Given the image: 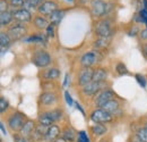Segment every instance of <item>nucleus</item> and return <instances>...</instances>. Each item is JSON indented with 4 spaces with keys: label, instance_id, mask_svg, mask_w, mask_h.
<instances>
[{
    "label": "nucleus",
    "instance_id": "f257e3e1",
    "mask_svg": "<svg viewBox=\"0 0 147 142\" xmlns=\"http://www.w3.org/2000/svg\"><path fill=\"white\" fill-rule=\"evenodd\" d=\"M27 119H28V117H27V115L25 113H23L20 110H17V109H13L10 113L8 111L6 114L5 122H6V125H7V128L13 134V133L20 132L22 127L24 126L25 122Z\"/></svg>",
    "mask_w": 147,
    "mask_h": 142
},
{
    "label": "nucleus",
    "instance_id": "f03ea898",
    "mask_svg": "<svg viewBox=\"0 0 147 142\" xmlns=\"http://www.w3.org/2000/svg\"><path fill=\"white\" fill-rule=\"evenodd\" d=\"M93 32L97 38H112L115 31L113 30L112 22L109 18H101L95 22Z\"/></svg>",
    "mask_w": 147,
    "mask_h": 142
},
{
    "label": "nucleus",
    "instance_id": "7ed1b4c3",
    "mask_svg": "<svg viewBox=\"0 0 147 142\" xmlns=\"http://www.w3.org/2000/svg\"><path fill=\"white\" fill-rule=\"evenodd\" d=\"M31 61L33 63V65H35L37 68L40 70H44L48 68L51 63H52V57L51 55L48 53L45 49H36L34 50L31 57Z\"/></svg>",
    "mask_w": 147,
    "mask_h": 142
},
{
    "label": "nucleus",
    "instance_id": "20e7f679",
    "mask_svg": "<svg viewBox=\"0 0 147 142\" xmlns=\"http://www.w3.org/2000/svg\"><path fill=\"white\" fill-rule=\"evenodd\" d=\"M88 118L90 121L96 124H112L113 122H115L117 119L111 115L110 113H108L107 110H104L103 108H96L94 107L88 114Z\"/></svg>",
    "mask_w": 147,
    "mask_h": 142
},
{
    "label": "nucleus",
    "instance_id": "39448f33",
    "mask_svg": "<svg viewBox=\"0 0 147 142\" xmlns=\"http://www.w3.org/2000/svg\"><path fill=\"white\" fill-rule=\"evenodd\" d=\"M103 51L93 49L87 53H83L79 58L80 67H94L95 65L100 64L103 60Z\"/></svg>",
    "mask_w": 147,
    "mask_h": 142
},
{
    "label": "nucleus",
    "instance_id": "423d86ee",
    "mask_svg": "<svg viewBox=\"0 0 147 142\" xmlns=\"http://www.w3.org/2000/svg\"><path fill=\"white\" fill-rule=\"evenodd\" d=\"M109 83L108 81L107 82H95V81H92L91 83L82 87L79 89V93L84 97H87V98H95L102 90L109 88Z\"/></svg>",
    "mask_w": 147,
    "mask_h": 142
},
{
    "label": "nucleus",
    "instance_id": "0eeeda50",
    "mask_svg": "<svg viewBox=\"0 0 147 142\" xmlns=\"http://www.w3.org/2000/svg\"><path fill=\"white\" fill-rule=\"evenodd\" d=\"M58 101H59V97L55 91H43L37 99L38 107L42 110H48L53 108L52 106H55Z\"/></svg>",
    "mask_w": 147,
    "mask_h": 142
},
{
    "label": "nucleus",
    "instance_id": "6e6552de",
    "mask_svg": "<svg viewBox=\"0 0 147 142\" xmlns=\"http://www.w3.org/2000/svg\"><path fill=\"white\" fill-rule=\"evenodd\" d=\"M6 31H7V33L9 34V36L11 38L13 42H14V41L22 40V39H25L27 32H28L26 24L19 23V22H14L10 26H8V27L6 29Z\"/></svg>",
    "mask_w": 147,
    "mask_h": 142
},
{
    "label": "nucleus",
    "instance_id": "1a4fd4ad",
    "mask_svg": "<svg viewBox=\"0 0 147 142\" xmlns=\"http://www.w3.org/2000/svg\"><path fill=\"white\" fill-rule=\"evenodd\" d=\"M108 7L109 3H107L104 0H93L91 5V14L92 17L95 19H101L108 15Z\"/></svg>",
    "mask_w": 147,
    "mask_h": 142
},
{
    "label": "nucleus",
    "instance_id": "9d476101",
    "mask_svg": "<svg viewBox=\"0 0 147 142\" xmlns=\"http://www.w3.org/2000/svg\"><path fill=\"white\" fill-rule=\"evenodd\" d=\"M114 98H117V94H115V92L109 87V88H107V89L102 90V91L93 99V102H94V106L96 107V108H103V106H104L107 102H109L110 100L114 99Z\"/></svg>",
    "mask_w": 147,
    "mask_h": 142
},
{
    "label": "nucleus",
    "instance_id": "9b49d317",
    "mask_svg": "<svg viewBox=\"0 0 147 142\" xmlns=\"http://www.w3.org/2000/svg\"><path fill=\"white\" fill-rule=\"evenodd\" d=\"M94 75V67H80V70L77 73L76 83L79 88L91 83L93 81Z\"/></svg>",
    "mask_w": 147,
    "mask_h": 142
},
{
    "label": "nucleus",
    "instance_id": "f8f14e48",
    "mask_svg": "<svg viewBox=\"0 0 147 142\" xmlns=\"http://www.w3.org/2000/svg\"><path fill=\"white\" fill-rule=\"evenodd\" d=\"M103 109L107 110L108 113H110L115 119L122 117V115H123V109H122L121 102H120V100L118 98H114V99L110 100L109 102H107L103 106Z\"/></svg>",
    "mask_w": 147,
    "mask_h": 142
},
{
    "label": "nucleus",
    "instance_id": "ddd939ff",
    "mask_svg": "<svg viewBox=\"0 0 147 142\" xmlns=\"http://www.w3.org/2000/svg\"><path fill=\"white\" fill-rule=\"evenodd\" d=\"M61 138L66 142H77L78 131L69 122L61 125Z\"/></svg>",
    "mask_w": 147,
    "mask_h": 142
},
{
    "label": "nucleus",
    "instance_id": "4468645a",
    "mask_svg": "<svg viewBox=\"0 0 147 142\" xmlns=\"http://www.w3.org/2000/svg\"><path fill=\"white\" fill-rule=\"evenodd\" d=\"M109 132V128L105 124H94L90 125L88 127V134L92 140H98L103 137H105Z\"/></svg>",
    "mask_w": 147,
    "mask_h": 142
},
{
    "label": "nucleus",
    "instance_id": "2eb2a0df",
    "mask_svg": "<svg viewBox=\"0 0 147 142\" xmlns=\"http://www.w3.org/2000/svg\"><path fill=\"white\" fill-rule=\"evenodd\" d=\"M61 72L58 67H48L44 70H41L38 73V77L42 81H50V82H55L60 79Z\"/></svg>",
    "mask_w": 147,
    "mask_h": 142
},
{
    "label": "nucleus",
    "instance_id": "dca6fc26",
    "mask_svg": "<svg viewBox=\"0 0 147 142\" xmlns=\"http://www.w3.org/2000/svg\"><path fill=\"white\" fill-rule=\"evenodd\" d=\"M57 9H59V5L53 1V0H47L44 3H42L38 8H37V14L38 15H42L44 17L49 18V16L55 12Z\"/></svg>",
    "mask_w": 147,
    "mask_h": 142
},
{
    "label": "nucleus",
    "instance_id": "f3484780",
    "mask_svg": "<svg viewBox=\"0 0 147 142\" xmlns=\"http://www.w3.org/2000/svg\"><path fill=\"white\" fill-rule=\"evenodd\" d=\"M33 20V15L30 10L25 9V8H20L17 9L14 13V22H19V23H24V24H28Z\"/></svg>",
    "mask_w": 147,
    "mask_h": 142
},
{
    "label": "nucleus",
    "instance_id": "a211bd4d",
    "mask_svg": "<svg viewBox=\"0 0 147 142\" xmlns=\"http://www.w3.org/2000/svg\"><path fill=\"white\" fill-rule=\"evenodd\" d=\"M60 137H61V125L53 124L49 126L48 132L44 138V142H55Z\"/></svg>",
    "mask_w": 147,
    "mask_h": 142
},
{
    "label": "nucleus",
    "instance_id": "6ab92c4d",
    "mask_svg": "<svg viewBox=\"0 0 147 142\" xmlns=\"http://www.w3.org/2000/svg\"><path fill=\"white\" fill-rule=\"evenodd\" d=\"M48 128H49L48 126L37 123L35 131H34L33 134L30 137L31 142H44V138H45V134H47V132H48Z\"/></svg>",
    "mask_w": 147,
    "mask_h": 142
},
{
    "label": "nucleus",
    "instance_id": "aec40b11",
    "mask_svg": "<svg viewBox=\"0 0 147 142\" xmlns=\"http://www.w3.org/2000/svg\"><path fill=\"white\" fill-rule=\"evenodd\" d=\"M52 121L55 122V124H59V123H63L65 118H66V113H65V109L61 106L53 107L51 109H48Z\"/></svg>",
    "mask_w": 147,
    "mask_h": 142
},
{
    "label": "nucleus",
    "instance_id": "412c9836",
    "mask_svg": "<svg viewBox=\"0 0 147 142\" xmlns=\"http://www.w3.org/2000/svg\"><path fill=\"white\" fill-rule=\"evenodd\" d=\"M32 23H33V26L36 29L37 31H40V32L45 31L47 27L50 25L49 18L44 17V16H42V15H35V16L33 17Z\"/></svg>",
    "mask_w": 147,
    "mask_h": 142
},
{
    "label": "nucleus",
    "instance_id": "4be33fe9",
    "mask_svg": "<svg viewBox=\"0 0 147 142\" xmlns=\"http://www.w3.org/2000/svg\"><path fill=\"white\" fill-rule=\"evenodd\" d=\"M109 77V72L105 67L102 66H96L94 68V75H93V81L95 82H107Z\"/></svg>",
    "mask_w": 147,
    "mask_h": 142
},
{
    "label": "nucleus",
    "instance_id": "5701e85b",
    "mask_svg": "<svg viewBox=\"0 0 147 142\" xmlns=\"http://www.w3.org/2000/svg\"><path fill=\"white\" fill-rule=\"evenodd\" d=\"M36 125H37L36 119H32V118H28V119L25 122L24 126L22 127V130H20V133H22L23 135H25V137L30 138V137L33 134V132L35 131V128H36Z\"/></svg>",
    "mask_w": 147,
    "mask_h": 142
},
{
    "label": "nucleus",
    "instance_id": "b1692460",
    "mask_svg": "<svg viewBox=\"0 0 147 142\" xmlns=\"http://www.w3.org/2000/svg\"><path fill=\"white\" fill-rule=\"evenodd\" d=\"M36 122L38 124H42V125H45V126H51V125L55 124V122L52 121L50 114L48 110H40L38 111V115L36 117Z\"/></svg>",
    "mask_w": 147,
    "mask_h": 142
},
{
    "label": "nucleus",
    "instance_id": "393cba45",
    "mask_svg": "<svg viewBox=\"0 0 147 142\" xmlns=\"http://www.w3.org/2000/svg\"><path fill=\"white\" fill-rule=\"evenodd\" d=\"M47 36L45 33H42V32H37L35 34H31V36H26L24 40L27 42V43H38V44H42V43H45L47 42Z\"/></svg>",
    "mask_w": 147,
    "mask_h": 142
},
{
    "label": "nucleus",
    "instance_id": "a878e982",
    "mask_svg": "<svg viewBox=\"0 0 147 142\" xmlns=\"http://www.w3.org/2000/svg\"><path fill=\"white\" fill-rule=\"evenodd\" d=\"M67 10L66 9H57L55 12H53L50 16H49V20H50V24H53L55 26H58L60 24V22L62 20V18L65 17Z\"/></svg>",
    "mask_w": 147,
    "mask_h": 142
},
{
    "label": "nucleus",
    "instance_id": "bb28decb",
    "mask_svg": "<svg viewBox=\"0 0 147 142\" xmlns=\"http://www.w3.org/2000/svg\"><path fill=\"white\" fill-rule=\"evenodd\" d=\"M111 43V38H97L94 42H93V48L96 50H105L109 48Z\"/></svg>",
    "mask_w": 147,
    "mask_h": 142
},
{
    "label": "nucleus",
    "instance_id": "cd10ccee",
    "mask_svg": "<svg viewBox=\"0 0 147 142\" xmlns=\"http://www.w3.org/2000/svg\"><path fill=\"white\" fill-rule=\"evenodd\" d=\"M13 40L7 33V31H1L0 32V47H1V55H3L5 50L8 49V47L11 44Z\"/></svg>",
    "mask_w": 147,
    "mask_h": 142
},
{
    "label": "nucleus",
    "instance_id": "c85d7f7f",
    "mask_svg": "<svg viewBox=\"0 0 147 142\" xmlns=\"http://www.w3.org/2000/svg\"><path fill=\"white\" fill-rule=\"evenodd\" d=\"M14 22V14L10 10L0 13V24L1 27H8L11 25V23Z\"/></svg>",
    "mask_w": 147,
    "mask_h": 142
},
{
    "label": "nucleus",
    "instance_id": "c756f323",
    "mask_svg": "<svg viewBox=\"0 0 147 142\" xmlns=\"http://www.w3.org/2000/svg\"><path fill=\"white\" fill-rule=\"evenodd\" d=\"M134 134L135 140H137L138 142H147V128L145 126H140Z\"/></svg>",
    "mask_w": 147,
    "mask_h": 142
},
{
    "label": "nucleus",
    "instance_id": "7c9ffc66",
    "mask_svg": "<svg viewBox=\"0 0 147 142\" xmlns=\"http://www.w3.org/2000/svg\"><path fill=\"white\" fill-rule=\"evenodd\" d=\"M114 71H115L118 76H125V75H128L129 74V71L128 68H127V66H126V64L122 63V61H118L115 64Z\"/></svg>",
    "mask_w": 147,
    "mask_h": 142
},
{
    "label": "nucleus",
    "instance_id": "2f4dec72",
    "mask_svg": "<svg viewBox=\"0 0 147 142\" xmlns=\"http://www.w3.org/2000/svg\"><path fill=\"white\" fill-rule=\"evenodd\" d=\"M9 109H10L9 101L3 96H1L0 97V114L1 115H5V114H7L9 111Z\"/></svg>",
    "mask_w": 147,
    "mask_h": 142
},
{
    "label": "nucleus",
    "instance_id": "473e14b6",
    "mask_svg": "<svg viewBox=\"0 0 147 142\" xmlns=\"http://www.w3.org/2000/svg\"><path fill=\"white\" fill-rule=\"evenodd\" d=\"M11 138H13V141L14 142H31L30 138L23 135L20 132H17V133H13L11 134Z\"/></svg>",
    "mask_w": 147,
    "mask_h": 142
},
{
    "label": "nucleus",
    "instance_id": "72a5a7b5",
    "mask_svg": "<svg viewBox=\"0 0 147 142\" xmlns=\"http://www.w3.org/2000/svg\"><path fill=\"white\" fill-rule=\"evenodd\" d=\"M41 89L43 91H55V82H50V81H42Z\"/></svg>",
    "mask_w": 147,
    "mask_h": 142
},
{
    "label": "nucleus",
    "instance_id": "f704fd0d",
    "mask_svg": "<svg viewBox=\"0 0 147 142\" xmlns=\"http://www.w3.org/2000/svg\"><path fill=\"white\" fill-rule=\"evenodd\" d=\"M77 142H91V137H90V134L86 133L85 131H79V132H78Z\"/></svg>",
    "mask_w": 147,
    "mask_h": 142
},
{
    "label": "nucleus",
    "instance_id": "c9c22d12",
    "mask_svg": "<svg viewBox=\"0 0 147 142\" xmlns=\"http://www.w3.org/2000/svg\"><path fill=\"white\" fill-rule=\"evenodd\" d=\"M139 32H140V30H139V27H138L136 24H132V25L129 27L128 31H127L128 36H132V38H135V36H139Z\"/></svg>",
    "mask_w": 147,
    "mask_h": 142
},
{
    "label": "nucleus",
    "instance_id": "e433bc0d",
    "mask_svg": "<svg viewBox=\"0 0 147 142\" xmlns=\"http://www.w3.org/2000/svg\"><path fill=\"white\" fill-rule=\"evenodd\" d=\"M55 27L53 24H50L48 27H47V30H45V36L48 39H53L55 36Z\"/></svg>",
    "mask_w": 147,
    "mask_h": 142
},
{
    "label": "nucleus",
    "instance_id": "4c0bfd02",
    "mask_svg": "<svg viewBox=\"0 0 147 142\" xmlns=\"http://www.w3.org/2000/svg\"><path fill=\"white\" fill-rule=\"evenodd\" d=\"M135 79L137 80V82L139 83V85H142V88H144V89H146L147 87V79L144 76V75H142V74H135Z\"/></svg>",
    "mask_w": 147,
    "mask_h": 142
},
{
    "label": "nucleus",
    "instance_id": "58836bf2",
    "mask_svg": "<svg viewBox=\"0 0 147 142\" xmlns=\"http://www.w3.org/2000/svg\"><path fill=\"white\" fill-rule=\"evenodd\" d=\"M24 3H25V0H10V1H9L10 7L16 8V9L23 8V7H24Z\"/></svg>",
    "mask_w": 147,
    "mask_h": 142
},
{
    "label": "nucleus",
    "instance_id": "ea45409f",
    "mask_svg": "<svg viewBox=\"0 0 147 142\" xmlns=\"http://www.w3.org/2000/svg\"><path fill=\"white\" fill-rule=\"evenodd\" d=\"M9 8H10V5L8 0H0V13L7 12L9 10Z\"/></svg>",
    "mask_w": 147,
    "mask_h": 142
},
{
    "label": "nucleus",
    "instance_id": "a19ab883",
    "mask_svg": "<svg viewBox=\"0 0 147 142\" xmlns=\"http://www.w3.org/2000/svg\"><path fill=\"white\" fill-rule=\"evenodd\" d=\"M65 99H66V102H67L69 106H73L74 104H75L73 98H71V96H70V93H69L68 91H65Z\"/></svg>",
    "mask_w": 147,
    "mask_h": 142
},
{
    "label": "nucleus",
    "instance_id": "79ce46f5",
    "mask_svg": "<svg viewBox=\"0 0 147 142\" xmlns=\"http://www.w3.org/2000/svg\"><path fill=\"white\" fill-rule=\"evenodd\" d=\"M139 38H140L143 41H146L147 42V27L140 30V32H139Z\"/></svg>",
    "mask_w": 147,
    "mask_h": 142
},
{
    "label": "nucleus",
    "instance_id": "37998d69",
    "mask_svg": "<svg viewBox=\"0 0 147 142\" xmlns=\"http://www.w3.org/2000/svg\"><path fill=\"white\" fill-rule=\"evenodd\" d=\"M140 50H142V53L144 56V58L147 59V42H143L142 46H140Z\"/></svg>",
    "mask_w": 147,
    "mask_h": 142
},
{
    "label": "nucleus",
    "instance_id": "c03bdc74",
    "mask_svg": "<svg viewBox=\"0 0 147 142\" xmlns=\"http://www.w3.org/2000/svg\"><path fill=\"white\" fill-rule=\"evenodd\" d=\"M96 142H112V138H111V135L107 134L105 137H103V138L98 139V140H97Z\"/></svg>",
    "mask_w": 147,
    "mask_h": 142
},
{
    "label": "nucleus",
    "instance_id": "a18cd8bd",
    "mask_svg": "<svg viewBox=\"0 0 147 142\" xmlns=\"http://www.w3.org/2000/svg\"><path fill=\"white\" fill-rule=\"evenodd\" d=\"M75 106H76V108H77V110H79L84 116H85V111H84V109H83V107H82V105L80 104H78V102H75Z\"/></svg>",
    "mask_w": 147,
    "mask_h": 142
},
{
    "label": "nucleus",
    "instance_id": "49530a36",
    "mask_svg": "<svg viewBox=\"0 0 147 142\" xmlns=\"http://www.w3.org/2000/svg\"><path fill=\"white\" fill-rule=\"evenodd\" d=\"M0 128H1L2 134H3V135H7V131H6V128H5V122H3V121H1V123H0Z\"/></svg>",
    "mask_w": 147,
    "mask_h": 142
},
{
    "label": "nucleus",
    "instance_id": "de8ad7c7",
    "mask_svg": "<svg viewBox=\"0 0 147 142\" xmlns=\"http://www.w3.org/2000/svg\"><path fill=\"white\" fill-rule=\"evenodd\" d=\"M68 79H69V74H66V77H65V81H63V87H66L67 85V82H68Z\"/></svg>",
    "mask_w": 147,
    "mask_h": 142
},
{
    "label": "nucleus",
    "instance_id": "09e8293b",
    "mask_svg": "<svg viewBox=\"0 0 147 142\" xmlns=\"http://www.w3.org/2000/svg\"><path fill=\"white\" fill-rule=\"evenodd\" d=\"M143 9L147 10V0H143Z\"/></svg>",
    "mask_w": 147,
    "mask_h": 142
},
{
    "label": "nucleus",
    "instance_id": "8fccbe9b",
    "mask_svg": "<svg viewBox=\"0 0 147 142\" xmlns=\"http://www.w3.org/2000/svg\"><path fill=\"white\" fill-rule=\"evenodd\" d=\"M88 1H91V0H79V2H80L82 5H86Z\"/></svg>",
    "mask_w": 147,
    "mask_h": 142
},
{
    "label": "nucleus",
    "instance_id": "3c124183",
    "mask_svg": "<svg viewBox=\"0 0 147 142\" xmlns=\"http://www.w3.org/2000/svg\"><path fill=\"white\" fill-rule=\"evenodd\" d=\"M142 125H143V126H145V127L147 128V118H145V119L142 122Z\"/></svg>",
    "mask_w": 147,
    "mask_h": 142
},
{
    "label": "nucleus",
    "instance_id": "603ef678",
    "mask_svg": "<svg viewBox=\"0 0 147 142\" xmlns=\"http://www.w3.org/2000/svg\"><path fill=\"white\" fill-rule=\"evenodd\" d=\"M55 142H66V141H65V140H63V139H62V138L60 137V138H59V139H57V140H55Z\"/></svg>",
    "mask_w": 147,
    "mask_h": 142
},
{
    "label": "nucleus",
    "instance_id": "864d4df0",
    "mask_svg": "<svg viewBox=\"0 0 147 142\" xmlns=\"http://www.w3.org/2000/svg\"><path fill=\"white\" fill-rule=\"evenodd\" d=\"M131 142H138L137 140H134V141H131Z\"/></svg>",
    "mask_w": 147,
    "mask_h": 142
},
{
    "label": "nucleus",
    "instance_id": "5fc2aeb1",
    "mask_svg": "<svg viewBox=\"0 0 147 142\" xmlns=\"http://www.w3.org/2000/svg\"><path fill=\"white\" fill-rule=\"evenodd\" d=\"M25 1H33V0H25Z\"/></svg>",
    "mask_w": 147,
    "mask_h": 142
},
{
    "label": "nucleus",
    "instance_id": "6e6d98bb",
    "mask_svg": "<svg viewBox=\"0 0 147 142\" xmlns=\"http://www.w3.org/2000/svg\"><path fill=\"white\" fill-rule=\"evenodd\" d=\"M67 1H70V2H71V1H74V0H67Z\"/></svg>",
    "mask_w": 147,
    "mask_h": 142
}]
</instances>
